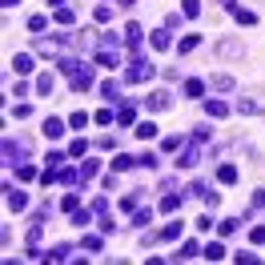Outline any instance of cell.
<instances>
[{"label":"cell","mask_w":265,"mask_h":265,"mask_svg":"<svg viewBox=\"0 0 265 265\" xmlns=\"http://www.w3.org/2000/svg\"><path fill=\"white\" fill-rule=\"evenodd\" d=\"M60 72L68 77L72 93H85V89H93V68H89V64H81L77 56H60Z\"/></svg>","instance_id":"6da1fadb"},{"label":"cell","mask_w":265,"mask_h":265,"mask_svg":"<svg viewBox=\"0 0 265 265\" xmlns=\"http://www.w3.org/2000/svg\"><path fill=\"white\" fill-rule=\"evenodd\" d=\"M97 64H105V68H117L121 64V36L117 32H105L101 36V45H97V56H93Z\"/></svg>","instance_id":"7a4b0ae2"},{"label":"cell","mask_w":265,"mask_h":265,"mask_svg":"<svg viewBox=\"0 0 265 265\" xmlns=\"http://www.w3.org/2000/svg\"><path fill=\"white\" fill-rule=\"evenodd\" d=\"M201 141H209V129H197L193 133V141L181 149V157H177V169H193L197 161H201Z\"/></svg>","instance_id":"3957f363"},{"label":"cell","mask_w":265,"mask_h":265,"mask_svg":"<svg viewBox=\"0 0 265 265\" xmlns=\"http://www.w3.org/2000/svg\"><path fill=\"white\" fill-rule=\"evenodd\" d=\"M153 72H157V68H153V60L133 56V64L125 68V81H129V85H141V81H153Z\"/></svg>","instance_id":"277c9868"},{"label":"cell","mask_w":265,"mask_h":265,"mask_svg":"<svg viewBox=\"0 0 265 265\" xmlns=\"http://www.w3.org/2000/svg\"><path fill=\"white\" fill-rule=\"evenodd\" d=\"M24 153H28V141H24V137H20V141H12V137L4 141V161H8L12 169H16V165H24Z\"/></svg>","instance_id":"5b68a950"},{"label":"cell","mask_w":265,"mask_h":265,"mask_svg":"<svg viewBox=\"0 0 265 265\" xmlns=\"http://www.w3.org/2000/svg\"><path fill=\"white\" fill-rule=\"evenodd\" d=\"M145 105L153 108V112H165V108L173 105V93H153V97H149V101H145Z\"/></svg>","instance_id":"8992f818"},{"label":"cell","mask_w":265,"mask_h":265,"mask_svg":"<svg viewBox=\"0 0 265 265\" xmlns=\"http://www.w3.org/2000/svg\"><path fill=\"white\" fill-rule=\"evenodd\" d=\"M53 89H56V77L53 72H41V77H36V93H41V97H53Z\"/></svg>","instance_id":"52a82bcc"},{"label":"cell","mask_w":265,"mask_h":265,"mask_svg":"<svg viewBox=\"0 0 265 265\" xmlns=\"http://www.w3.org/2000/svg\"><path fill=\"white\" fill-rule=\"evenodd\" d=\"M149 45H153V49H169V45H173V32H169V28H157V32H153V36H149Z\"/></svg>","instance_id":"ba28073f"},{"label":"cell","mask_w":265,"mask_h":265,"mask_svg":"<svg viewBox=\"0 0 265 265\" xmlns=\"http://www.w3.org/2000/svg\"><path fill=\"white\" fill-rule=\"evenodd\" d=\"M45 137H49V141H60V137H64V125H60L56 117H49V121H45Z\"/></svg>","instance_id":"9c48e42d"},{"label":"cell","mask_w":265,"mask_h":265,"mask_svg":"<svg viewBox=\"0 0 265 265\" xmlns=\"http://www.w3.org/2000/svg\"><path fill=\"white\" fill-rule=\"evenodd\" d=\"M217 53H221V56H245V49H241L237 41H221V45H217Z\"/></svg>","instance_id":"30bf717a"},{"label":"cell","mask_w":265,"mask_h":265,"mask_svg":"<svg viewBox=\"0 0 265 265\" xmlns=\"http://www.w3.org/2000/svg\"><path fill=\"white\" fill-rule=\"evenodd\" d=\"M125 41H129V45L137 49V45L145 41V32H141V24H125Z\"/></svg>","instance_id":"8fae6325"},{"label":"cell","mask_w":265,"mask_h":265,"mask_svg":"<svg viewBox=\"0 0 265 265\" xmlns=\"http://www.w3.org/2000/svg\"><path fill=\"white\" fill-rule=\"evenodd\" d=\"M4 189H8V185H4ZM24 205H28V197H24L20 189H8V209H24Z\"/></svg>","instance_id":"7c38bea8"},{"label":"cell","mask_w":265,"mask_h":265,"mask_svg":"<svg viewBox=\"0 0 265 265\" xmlns=\"http://www.w3.org/2000/svg\"><path fill=\"white\" fill-rule=\"evenodd\" d=\"M12 68H16V72H32V56H28V53H16V56H12Z\"/></svg>","instance_id":"4fadbf2b"},{"label":"cell","mask_w":265,"mask_h":265,"mask_svg":"<svg viewBox=\"0 0 265 265\" xmlns=\"http://www.w3.org/2000/svg\"><path fill=\"white\" fill-rule=\"evenodd\" d=\"M133 165H141V161L129 157V153H121V157H112V173H121V169H133Z\"/></svg>","instance_id":"5bb4252c"},{"label":"cell","mask_w":265,"mask_h":265,"mask_svg":"<svg viewBox=\"0 0 265 265\" xmlns=\"http://www.w3.org/2000/svg\"><path fill=\"white\" fill-rule=\"evenodd\" d=\"M217 181H221V185H233V181H237V169H233V165H221V169H217Z\"/></svg>","instance_id":"9a60e30c"},{"label":"cell","mask_w":265,"mask_h":265,"mask_svg":"<svg viewBox=\"0 0 265 265\" xmlns=\"http://www.w3.org/2000/svg\"><path fill=\"white\" fill-rule=\"evenodd\" d=\"M205 112H209V117H217V121H221V117H225V112H229V105H225V101H205Z\"/></svg>","instance_id":"2e32d148"},{"label":"cell","mask_w":265,"mask_h":265,"mask_svg":"<svg viewBox=\"0 0 265 265\" xmlns=\"http://www.w3.org/2000/svg\"><path fill=\"white\" fill-rule=\"evenodd\" d=\"M97 169H101L97 161H93V157H85V161H81V181H89V177H97Z\"/></svg>","instance_id":"e0dca14e"},{"label":"cell","mask_w":265,"mask_h":265,"mask_svg":"<svg viewBox=\"0 0 265 265\" xmlns=\"http://www.w3.org/2000/svg\"><path fill=\"white\" fill-rule=\"evenodd\" d=\"M205 257H209V261H221V257H225V245H221V241H209V245H205Z\"/></svg>","instance_id":"ac0fdd59"},{"label":"cell","mask_w":265,"mask_h":265,"mask_svg":"<svg viewBox=\"0 0 265 265\" xmlns=\"http://www.w3.org/2000/svg\"><path fill=\"white\" fill-rule=\"evenodd\" d=\"M201 93H205V85H201V81H185V97H189V101H197Z\"/></svg>","instance_id":"d6986e66"},{"label":"cell","mask_w":265,"mask_h":265,"mask_svg":"<svg viewBox=\"0 0 265 265\" xmlns=\"http://www.w3.org/2000/svg\"><path fill=\"white\" fill-rule=\"evenodd\" d=\"M85 153H89V141H85V137H77V141L68 145V157H85Z\"/></svg>","instance_id":"ffe728a7"},{"label":"cell","mask_w":265,"mask_h":265,"mask_svg":"<svg viewBox=\"0 0 265 265\" xmlns=\"http://www.w3.org/2000/svg\"><path fill=\"white\" fill-rule=\"evenodd\" d=\"M177 237H181V221H173V225L161 229V241H177Z\"/></svg>","instance_id":"44dd1931"},{"label":"cell","mask_w":265,"mask_h":265,"mask_svg":"<svg viewBox=\"0 0 265 265\" xmlns=\"http://www.w3.org/2000/svg\"><path fill=\"white\" fill-rule=\"evenodd\" d=\"M173 257H177V261H189V257H197V241H185V245H181V253H173Z\"/></svg>","instance_id":"7402d4cb"},{"label":"cell","mask_w":265,"mask_h":265,"mask_svg":"<svg viewBox=\"0 0 265 265\" xmlns=\"http://www.w3.org/2000/svg\"><path fill=\"white\" fill-rule=\"evenodd\" d=\"M53 20H56V24H72L77 16H72V8H64V4H60V8L53 12Z\"/></svg>","instance_id":"603a6c76"},{"label":"cell","mask_w":265,"mask_h":265,"mask_svg":"<svg viewBox=\"0 0 265 265\" xmlns=\"http://www.w3.org/2000/svg\"><path fill=\"white\" fill-rule=\"evenodd\" d=\"M49 257H53V261H68V257H72V249H68V245H53V249H49Z\"/></svg>","instance_id":"cb8c5ba5"},{"label":"cell","mask_w":265,"mask_h":265,"mask_svg":"<svg viewBox=\"0 0 265 265\" xmlns=\"http://www.w3.org/2000/svg\"><path fill=\"white\" fill-rule=\"evenodd\" d=\"M257 101H253V97H241V101H237V112H245V117H249V112H257Z\"/></svg>","instance_id":"d4e9b609"},{"label":"cell","mask_w":265,"mask_h":265,"mask_svg":"<svg viewBox=\"0 0 265 265\" xmlns=\"http://www.w3.org/2000/svg\"><path fill=\"white\" fill-rule=\"evenodd\" d=\"M233 16H237V24H257V16L249 8H233Z\"/></svg>","instance_id":"484cf974"},{"label":"cell","mask_w":265,"mask_h":265,"mask_svg":"<svg viewBox=\"0 0 265 265\" xmlns=\"http://www.w3.org/2000/svg\"><path fill=\"white\" fill-rule=\"evenodd\" d=\"M45 28H49V20H45V16H28V32H36V36H41Z\"/></svg>","instance_id":"4316f807"},{"label":"cell","mask_w":265,"mask_h":265,"mask_svg":"<svg viewBox=\"0 0 265 265\" xmlns=\"http://www.w3.org/2000/svg\"><path fill=\"white\" fill-rule=\"evenodd\" d=\"M137 137H141V141H153V137H157V125H149V121L137 125Z\"/></svg>","instance_id":"83f0119b"},{"label":"cell","mask_w":265,"mask_h":265,"mask_svg":"<svg viewBox=\"0 0 265 265\" xmlns=\"http://www.w3.org/2000/svg\"><path fill=\"white\" fill-rule=\"evenodd\" d=\"M60 209H64V213H77V209H81V197H77V193H68V197L60 201Z\"/></svg>","instance_id":"f1b7e54d"},{"label":"cell","mask_w":265,"mask_h":265,"mask_svg":"<svg viewBox=\"0 0 265 265\" xmlns=\"http://www.w3.org/2000/svg\"><path fill=\"white\" fill-rule=\"evenodd\" d=\"M101 97H105V101H121V93H117V85H112V81L101 85Z\"/></svg>","instance_id":"f546056e"},{"label":"cell","mask_w":265,"mask_h":265,"mask_svg":"<svg viewBox=\"0 0 265 265\" xmlns=\"http://www.w3.org/2000/svg\"><path fill=\"white\" fill-rule=\"evenodd\" d=\"M213 89H217V93H229V89H233V77H213Z\"/></svg>","instance_id":"4dcf8cb0"},{"label":"cell","mask_w":265,"mask_h":265,"mask_svg":"<svg viewBox=\"0 0 265 265\" xmlns=\"http://www.w3.org/2000/svg\"><path fill=\"white\" fill-rule=\"evenodd\" d=\"M181 12H185V16H197V12H201V0H181Z\"/></svg>","instance_id":"1f68e13d"},{"label":"cell","mask_w":265,"mask_h":265,"mask_svg":"<svg viewBox=\"0 0 265 265\" xmlns=\"http://www.w3.org/2000/svg\"><path fill=\"white\" fill-rule=\"evenodd\" d=\"M85 125H89L85 112H72V117H68V129H85Z\"/></svg>","instance_id":"d6a6232c"},{"label":"cell","mask_w":265,"mask_h":265,"mask_svg":"<svg viewBox=\"0 0 265 265\" xmlns=\"http://www.w3.org/2000/svg\"><path fill=\"white\" fill-rule=\"evenodd\" d=\"M161 149H165V153H177V149H181V137H165Z\"/></svg>","instance_id":"836d02e7"},{"label":"cell","mask_w":265,"mask_h":265,"mask_svg":"<svg viewBox=\"0 0 265 265\" xmlns=\"http://www.w3.org/2000/svg\"><path fill=\"white\" fill-rule=\"evenodd\" d=\"M16 177H20V181H32L36 169H32V165H16Z\"/></svg>","instance_id":"e575fe53"},{"label":"cell","mask_w":265,"mask_h":265,"mask_svg":"<svg viewBox=\"0 0 265 265\" xmlns=\"http://www.w3.org/2000/svg\"><path fill=\"white\" fill-rule=\"evenodd\" d=\"M141 197H145V193H129V197L121 201V209H137V205H141Z\"/></svg>","instance_id":"d590c367"},{"label":"cell","mask_w":265,"mask_h":265,"mask_svg":"<svg viewBox=\"0 0 265 265\" xmlns=\"http://www.w3.org/2000/svg\"><path fill=\"white\" fill-rule=\"evenodd\" d=\"M177 205H181V197H177V193H169V197L161 201V209H165V213H173V209H177Z\"/></svg>","instance_id":"8d00e7d4"},{"label":"cell","mask_w":265,"mask_h":265,"mask_svg":"<svg viewBox=\"0 0 265 265\" xmlns=\"http://www.w3.org/2000/svg\"><path fill=\"white\" fill-rule=\"evenodd\" d=\"M93 16H97V20H101V24H108V20H112V8H108V4H101V8H97V12H93Z\"/></svg>","instance_id":"74e56055"},{"label":"cell","mask_w":265,"mask_h":265,"mask_svg":"<svg viewBox=\"0 0 265 265\" xmlns=\"http://www.w3.org/2000/svg\"><path fill=\"white\" fill-rule=\"evenodd\" d=\"M197 45H201V36H185V41H181V53H193Z\"/></svg>","instance_id":"f35d334b"},{"label":"cell","mask_w":265,"mask_h":265,"mask_svg":"<svg viewBox=\"0 0 265 265\" xmlns=\"http://www.w3.org/2000/svg\"><path fill=\"white\" fill-rule=\"evenodd\" d=\"M117 125H133V105L121 108V117H117Z\"/></svg>","instance_id":"ab89813d"},{"label":"cell","mask_w":265,"mask_h":265,"mask_svg":"<svg viewBox=\"0 0 265 265\" xmlns=\"http://www.w3.org/2000/svg\"><path fill=\"white\" fill-rule=\"evenodd\" d=\"M112 121H117V117H112L108 108H101V112H97V125H112Z\"/></svg>","instance_id":"60d3db41"},{"label":"cell","mask_w":265,"mask_h":265,"mask_svg":"<svg viewBox=\"0 0 265 265\" xmlns=\"http://www.w3.org/2000/svg\"><path fill=\"white\" fill-rule=\"evenodd\" d=\"M249 237H253V245H265V225H257V229H253Z\"/></svg>","instance_id":"b9f144b4"},{"label":"cell","mask_w":265,"mask_h":265,"mask_svg":"<svg viewBox=\"0 0 265 265\" xmlns=\"http://www.w3.org/2000/svg\"><path fill=\"white\" fill-rule=\"evenodd\" d=\"M117 4H121V8H133V4H137V0H117Z\"/></svg>","instance_id":"7bdbcfd3"},{"label":"cell","mask_w":265,"mask_h":265,"mask_svg":"<svg viewBox=\"0 0 265 265\" xmlns=\"http://www.w3.org/2000/svg\"><path fill=\"white\" fill-rule=\"evenodd\" d=\"M221 4H225V8H233V4H237V0H221Z\"/></svg>","instance_id":"ee69618b"},{"label":"cell","mask_w":265,"mask_h":265,"mask_svg":"<svg viewBox=\"0 0 265 265\" xmlns=\"http://www.w3.org/2000/svg\"><path fill=\"white\" fill-rule=\"evenodd\" d=\"M12 4H20V0H4V8H12Z\"/></svg>","instance_id":"f6af8a7d"}]
</instances>
